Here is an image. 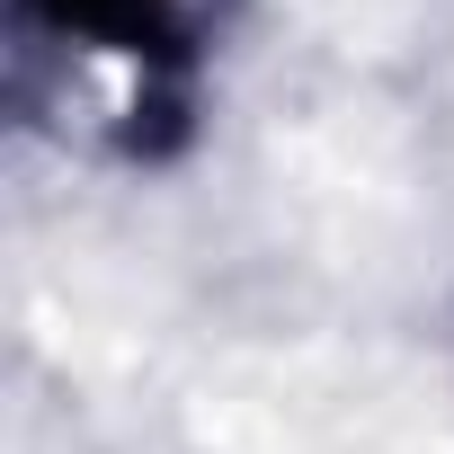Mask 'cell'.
Returning <instances> with one entry per match:
<instances>
[{"label":"cell","instance_id":"6da1fadb","mask_svg":"<svg viewBox=\"0 0 454 454\" xmlns=\"http://www.w3.org/2000/svg\"><path fill=\"white\" fill-rule=\"evenodd\" d=\"M27 54L63 63V107L98 134L143 143V116L169 107L187 54V0H19Z\"/></svg>","mask_w":454,"mask_h":454}]
</instances>
